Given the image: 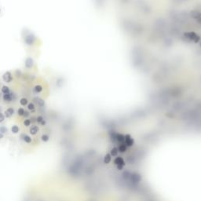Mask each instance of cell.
Masks as SVG:
<instances>
[{
    "instance_id": "obj_1",
    "label": "cell",
    "mask_w": 201,
    "mask_h": 201,
    "mask_svg": "<svg viewBox=\"0 0 201 201\" xmlns=\"http://www.w3.org/2000/svg\"><path fill=\"white\" fill-rule=\"evenodd\" d=\"M36 36H35L33 33H29L27 34L24 37V43L28 47H32V46L36 43Z\"/></svg>"
},
{
    "instance_id": "obj_2",
    "label": "cell",
    "mask_w": 201,
    "mask_h": 201,
    "mask_svg": "<svg viewBox=\"0 0 201 201\" xmlns=\"http://www.w3.org/2000/svg\"><path fill=\"white\" fill-rule=\"evenodd\" d=\"M2 101L5 102V103H11V102H13L17 100V95L11 91L9 94H2Z\"/></svg>"
},
{
    "instance_id": "obj_3",
    "label": "cell",
    "mask_w": 201,
    "mask_h": 201,
    "mask_svg": "<svg viewBox=\"0 0 201 201\" xmlns=\"http://www.w3.org/2000/svg\"><path fill=\"white\" fill-rule=\"evenodd\" d=\"M2 79L6 83H10L13 80V76L12 75V72L7 71L3 73V75L2 76Z\"/></svg>"
},
{
    "instance_id": "obj_4",
    "label": "cell",
    "mask_w": 201,
    "mask_h": 201,
    "mask_svg": "<svg viewBox=\"0 0 201 201\" xmlns=\"http://www.w3.org/2000/svg\"><path fill=\"white\" fill-rule=\"evenodd\" d=\"M34 65H35V61L31 57H28L25 59V61H24V67L28 69H31V68H33Z\"/></svg>"
},
{
    "instance_id": "obj_5",
    "label": "cell",
    "mask_w": 201,
    "mask_h": 201,
    "mask_svg": "<svg viewBox=\"0 0 201 201\" xmlns=\"http://www.w3.org/2000/svg\"><path fill=\"white\" fill-rule=\"evenodd\" d=\"M15 114V109L13 108V107H10L8 108L6 110L4 111V112H3V115H4L5 116V119H10V118H11L12 116Z\"/></svg>"
},
{
    "instance_id": "obj_6",
    "label": "cell",
    "mask_w": 201,
    "mask_h": 201,
    "mask_svg": "<svg viewBox=\"0 0 201 201\" xmlns=\"http://www.w3.org/2000/svg\"><path fill=\"white\" fill-rule=\"evenodd\" d=\"M115 164L116 165V167H117L119 170H122L123 167H124L125 165V163L124 161H123V158L120 157V156H118L115 159Z\"/></svg>"
},
{
    "instance_id": "obj_7",
    "label": "cell",
    "mask_w": 201,
    "mask_h": 201,
    "mask_svg": "<svg viewBox=\"0 0 201 201\" xmlns=\"http://www.w3.org/2000/svg\"><path fill=\"white\" fill-rule=\"evenodd\" d=\"M33 103L36 104L39 108H43L45 106V101L39 97H36L33 98Z\"/></svg>"
},
{
    "instance_id": "obj_8",
    "label": "cell",
    "mask_w": 201,
    "mask_h": 201,
    "mask_svg": "<svg viewBox=\"0 0 201 201\" xmlns=\"http://www.w3.org/2000/svg\"><path fill=\"white\" fill-rule=\"evenodd\" d=\"M124 144L126 146H131L134 144V140L130 135H126L124 137Z\"/></svg>"
},
{
    "instance_id": "obj_9",
    "label": "cell",
    "mask_w": 201,
    "mask_h": 201,
    "mask_svg": "<svg viewBox=\"0 0 201 201\" xmlns=\"http://www.w3.org/2000/svg\"><path fill=\"white\" fill-rule=\"evenodd\" d=\"M27 108H28V110L31 112V113H34V112H36V105H35L33 102H29V104L27 105Z\"/></svg>"
},
{
    "instance_id": "obj_10",
    "label": "cell",
    "mask_w": 201,
    "mask_h": 201,
    "mask_svg": "<svg viewBox=\"0 0 201 201\" xmlns=\"http://www.w3.org/2000/svg\"><path fill=\"white\" fill-rule=\"evenodd\" d=\"M43 86H42L41 85H39V84H37V85H36V86H34V88H33L34 93H36V94H39V93H41L42 91H43Z\"/></svg>"
},
{
    "instance_id": "obj_11",
    "label": "cell",
    "mask_w": 201,
    "mask_h": 201,
    "mask_svg": "<svg viewBox=\"0 0 201 201\" xmlns=\"http://www.w3.org/2000/svg\"><path fill=\"white\" fill-rule=\"evenodd\" d=\"M1 92L2 94H9L11 92V90L10 89V87L6 85H4L1 87Z\"/></svg>"
},
{
    "instance_id": "obj_12",
    "label": "cell",
    "mask_w": 201,
    "mask_h": 201,
    "mask_svg": "<svg viewBox=\"0 0 201 201\" xmlns=\"http://www.w3.org/2000/svg\"><path fill=\"white\" fill-rule=\"evenodd\" d=\"M20 104L22 105V106H27L28 104H29V101L26 97H21L19 101Z\"/></svg>"
},
{
    "instance_id": "obj_13",
    "label": "cell",
    "mask_w": 201,
    "mask_h": 201,
    "mask_svg": "<svg viewBox=\"0 0 201 201\" xmlns=\"http://www.w3.org/2000/svg\"><path fill=\"white\" fill-rule=\"evenodd\" d=\"M24 112H25V109L24 108H18L17 110V113L19 116L20 117H24Z\"/></svg>"
},
{
    "instance_id": "obj_14",
    "label": "cell",
    "mask_w": 201,
    "mask_h": 201,
    "mask_svg": "<svg viewBox=\"0 0 201 201\" xmlns=\"http://www.w3.org/2000/svg\"><path fill=\"white\" fill-rule=\"evenodd\" d=\"M126 150V145L125 144H120L118 148V151H119L120 153H123Z\"/></svg>"
},
{
    "instance_id": "obj_15",
    "label": "cell",
    "mask_w": 201,
    "mask_h": 201,
    "mask_svg": "<svg viewBox=\"0 0 201 201\" xmlns=\"http://www.w3.org/2000/svg\"><path fill=\"white\" fill-rule=\"evenodd\" d=\"M111 161V155L110 154H106L104 157V163H108Z\"/></svg>"
},
{
    "instance_id": "obj_16",
    "label": "cell",
    "mask_w": 201,
    "mask_h": 201,
    "mask_svg": "<svg viewBox=\"0 0 201 201\" xmlns=\"http://www.w3.org/2000/svg\"><path fill=\"white\" fill-rule=\"evenodd\" d=\"M118 153V149L117 148H113L111 151H110V155L111 156H116V155Z\"/></svg>"
},
{
    "instance_id": "obj_17",
    "label": "cell",
    "mask_w": 201,
    "mask_h": 201,
    "mask_svg": "<svg viewBox=\"0 0 201 201\" xmlns=\"http://www.w3.org/2000/svg\"><path fill=\"white\" fill-rule=\"evenodd\" d=\"M14 75L16 76V77H17V79H19V78H20V76H21L22 72H21V71H20V70L17 69L16 71L14 72Z\"/></svg>"
},
{
    "instance_id": "obj_18",
    "label": "cell",
    "mask_w": 201,
    "mask_h": 201,
    "mask_svg": "<svg viewBox=\"0 0 201 201\" xmlns=\"http://www.w3.org/2000/svg\"><path fill=\"white\" fill-rule=\"evenodd\" d=\"M5 121V116L3 115V112H0V124Z\"/></svg>"
},
{
    "instance_id": "obj_19",
    "label": "cell",
    "mask_w": 201,
    "mask_h": 201,
    "mask_svg": "<svg viewBox=\"0 0 201 201\" xmlns=\"http://www.w3.org/2000/svg\"><path fill=\"white\" fill-rule=\"evenodd\" d=\"M1 110H2V107H0V112H1Z\"/></svg>"
},
{
    "instance_id": "obj_20",
    "label": "cell",
    "mask_w": 201,
    "mask_h": 201,
    "mask_svg": "<svg viewBox=\"0 0 201 201\" xmlns=\"http://www.w3.org/2000/svg\"><path fill=\"white\" fill-rule=\"evenodd\" d=\"M0 12H1V9H0Z\"/></svg>"
},
{
    "instance_id": "obj_21",
    "label": "cell",
    "mask_w": 201,
    "mask_h": 201,
    "mask_svg": "<svg viewBox=\"0 0 201 201\" xmlns=\"http://www.w3.org/2000/svg\"><path fill=\"white\" fill-rule=\"evenodd\" d=\"M0 85H1V84H0Z\"/></svg>"
}]
</instances>
